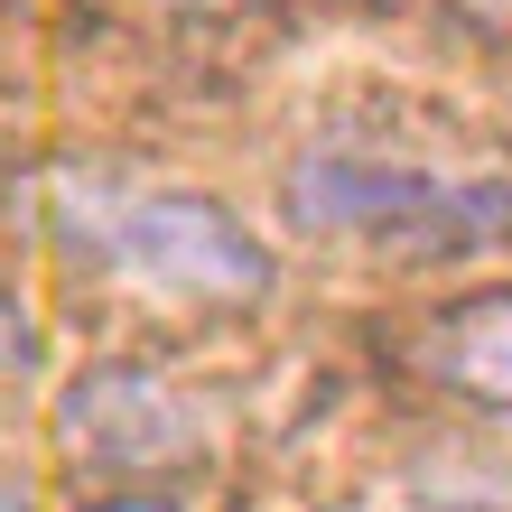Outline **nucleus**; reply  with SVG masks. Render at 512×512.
<instances>
[{
	"mask_svg": "<svg viewBox=\"0 0 512 512\" xmlns=\"http://www.w3.org/2000/svg\"><path fill=\"white\" fill-rule=\"evenodd\" d=\"M289 224L326 243H373V252H485L512 243V177H447V168H401V159H317L289 168Z\"/></svg>",
	"mask_w": 512,
	"mask_h": 512,
	"instance_id": "nucleus-2",
	"label": "nucleus"
},
{
	"mask_svg": "<svg viewBox=\"0 0 512 512\" xmlns=\"http://www.w3.org/2000/svg\"><path fill=\"white\" fill-rule=\"evenodd\" d=\"M84 512H168V503H149V494H112V503H84Z\"/></svg>",
	"mask_w": 512,
	"mask_h": 512,
	"instance_id": "nucleus-6",
	"label": "nucleus"
},
{
	"mask_svg": "<svg viewBox=\"0 0 512 512\" xmlns=\"http://www.w3.org/2000/svg\"><path fill=\"white\" fill-rule=\"evenodd\" d=\"M429 373L466 410H512V289H475L429 326Z\"/></svg>",
	"mask_w": 512,
	"mask_h": 512,
	"instance_id": "nucleus-4",
	"label": "nucleus"
},
{
	"mask_svg": "<svg viewBox=\"0 0 512 512\" xmlns=\"http://www.w3.org/2000/svg\"><path fill=\"white\" fill-rule=\"evenodd\" d=\"M10 364H28V317H19V298L0 289V373Z\"/></svg>",
	"mask_w": 512,
	"mask_h": 512,
	"instance_id": "nucleus-5",
	"label": "nucleus"
},
{
	"mask_svg": "<svg viewBox=\"0 0 512 512\" xmlns=\"http://www.w3.org/2000/svg\"><path fill=\"white\" fill-rule=\"evenodd\" d=\"M56 233L75 261H94L103 280H122L168 308H252L270 298V252L261 233L215 196L187 187H75L56 196Z\"/></svg>",
	"mask_w": 512,
	"mask_h": 512,
	"instance_id": "nucleus-1",
	"label": "nucleus"
},
{
	"mask_svg": "<svg viewBox=\"0 0 512 512\" xmlns=\"http://www.w3.org/2000/svg\"><path fill=\"white\" fill-rule=\"evenodd\" d=\"M56 438L94 475H168L205 457V410L149 364H94L56 401Z\"/></svg>",
	"mask_w": 512,
	"mask_h": 512,
	"instance_id": "nucleus-3",
	"label": "nucleus"
},
{
	"mask_svg": "<svg viewBox=\"0 0 512 512\" xmlns=\"http://www.w3.org/2000/svg\"><path fill=\"white\" fill-rule=\"evenodd\" d=\"M0 512H28V503H19V494H0Z\"/></svg>",
	"mask_w": 512,
	"mask_h": 512,
	"instance_id": "nucleus-7",
	"label": "nucleus"
}]
</instances>
